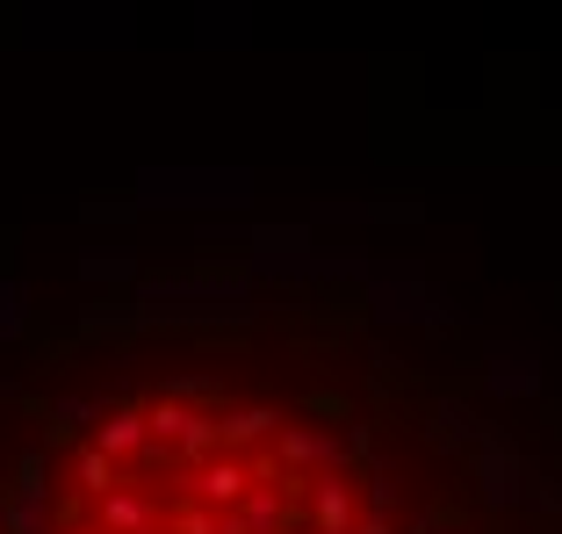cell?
Segmentation results:
<instances>
[{"label":"cell","mask_w":562,"mask_h":534,"mask_svg":"<svg viewBox=\"0 0 562 534\" xmlns=\"http://www.w3.org/2000/svg\"><path fill=\"white\" fill-rule=\"evenodd\" d=\"M151 441H159V448L173 455L181 469L224 448V434H216V419H210V412H195V404H181V398H159V404H151Z\"/></svg>","instance_id":"6da1fadb"},{"label":"cell","mask_w":562,"mask_h":534,"mask_svg":"<svg viewBox=\"0 0 562 534\" xmlns=\"http://www.w3.org/2000/svg\"><path fill=\"white\" fill-rule=\"evenodd\" d=\"M353 534H390V520H382V505H375V513H368V520H361Z\"/></svg>","instance_id":"ba28073f"},{"label":"cell","mask_w":562,"mask_h":534,"mask_svg":"<svg viewBox=\"0 0 562 534\" xmlns=\"http://www.w3.org/2000/svg\"><path fill=\"white\" fill-rule=\"evenodd\" d=\"M58 534H101V527H72V520H66V527H58Z\"/></svg>","instance_id":"9c48e42d"},{"label":"cell","mask_w":562,"mask_h":534,"mask_svg":"<svg viewBox=\"0 0 562 534\" xmlns=\"http://www.w3.org/2000/svg\"><path fill=\"white\" fill-rule=\"evenodd\" d=\"M303 520H311V534H353V527H361V499H353L347 469L303 477Z\"/></svg>","instance_id":"7a4b0ae2"},{"label":"cell","mask_w":562,"mask_h":534,"mask_svg":"<svg viewBox=\"0 0 562 534\" xmlns=\"http://www.w3.org/2000/svg\"><path fill=\"white\" fill-rule=\"evenodd\" d=\"M116 485H123V463H116L109 448H101V441H87V448L72 455V491H80V499L94 505V499H109Z\"/></svg>","instance_id":"52a82bcc"},{"label":"cell","mask_w":562,"mask_h":534,"mask_svg":"<svg viewBox=\"0 0 562 534\" xmlns=\"http://www.w3.org/2000/svg\"><path fill=\"white\" fill-rule=\"evenodd\" d=\"M94 441L116 463H145L159 441H151V404H109V412H94Z\"/></svg>","instance_id":"277c9868"},{"label":"cell","mask_w":562,"mask_h":534,"mask_svg":"<svg viewBox=\"0 0 562 534\" xmlns=\"http://www.w3.org/2000/svg\"><path fill=\"white\" fill-rule=\"evenodd\" d=\"M216 434H224L232 455H246V448H260V441L281 434V419L267 412V404H238V412H216Z\"/></svg>","instance_id":"8992f818"},{"label":"cell","mask_w":562,"mask_h":534,"mask_svg":"<svg viewBox=\"0 0 562 534\" xmlns=\"http://www.w3.org/2000/svg\"><path fill=\"white\" fill-rule=\"evenodd\" d=\"M260 485L252 477V455H232V448H216V455H202V463H188V499H202V505H224L232 513L246 491Z\"/></svg>","instance_id":"3957f363"},{"label":"cell","mask_w":562,"mask_h":534,"mask_svg":"<svg viewBox=\"0 0 562 534\" xmlns=\"http://www.w3.org/2000/svg\"><path fill=\"white\" fill-rule=\"evenodd\" d=\"M274 455L289 463V477H325V469H347L339 441L317 434V426H281V434H274Z\"/></svg>","instance_id":"5b68a950"}]
</instances>
